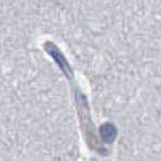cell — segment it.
I'll use <instances>...</instances> for the list:
<instances>
[{"mask_svg":"<svg viewBox=\"0 0 161 161\" xmlns=\"http://www.w3.org/2000/svg\"><path fill=\"white\" fill-rule=\"evenodd\" d=\"M44 47H45L47 53H50L51 56L56 59V63L59 65V68L65 73V75H69V76H70V75H72V69H70V67L68 64L65 57L63 56L62 52L59 51V48L57 47L53 42H51V41L45 42V44H44Z\"/></svg>","mask_w":161,"mask_h":161,"instance_id":"1","label":"cell"},{"mask_svg":"<svg viewBox=\"0 0 161 161\" xmlns=\"http://www.w3.org/2000/svg\"><path fill=\"white\" fill-rule=\"evenodd\" d=\"M101 136H102V139L104 142H107V143L113 142L115 137H116V127L114 126L113 124H110V122H107L104 125H102V127H101Z\"/></svg>","mask_w":161,"mask_h":161,"instance_id":"2","label":"cell"}]
</instances>
